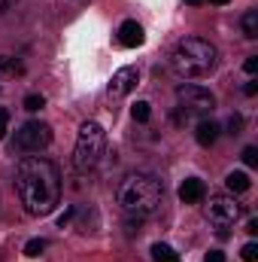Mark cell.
Wrapping results in <instances>:
<instances>
[{
    "instance_id": "obj_1",
    "label": "cell",
    "mask_w": 258,
    "mask_h": 262,
    "mask_svg": "<svg viewBox=\"0 0 258 262\" xmlns=\"http://www.w3.org/2000/svg\"><path fill=\"white\" fill-rule=\"evenodd\" d=\"M15 192L31 216H46L61 198V174L43 156H28L15 168Z\"/></svg>"
},
{
    "instance_id": "obj_2",
    "label": "cell",
    "mask_w": 258,
    "mask_h": 262,
    "mask_svg": "<svg viewBox=\"0 0 258 262\" xmlns=\"http://www.w3.org/2000/svg\"><path fill=\"white\" fill-rule=\"evenodd\" d=\"M161 198H164V186L158 177L152 174H143V171H134L125 174L116 186V201L122 204V210L131 216H152L158 207H161Z\"/></svg>"
},
{
    "instance_id": "obj_3",
    "label": "cell",
    "mask_w": 258,
    "mask_h": 262,
    "mask_svg": "<svg viewBox=\"0 0 258 262\" xmlns=\"http://www.w3.org/2000/svg\"><path fill=\"white\" fill-rule=\"evenodd\" d=\"M216 46L200 40V37H186L176 43L173 49V70L186 79H194V76H207L213 67H216Z\"/></svg>"
},
{
    "instance_id": "obj_4",
    "label": "cell",
    "mask_w": 258,
    "mask_h": 262,
    "mask_svg": "<svg viewBox=\"0 0 258 262\" xmlns=\"http://www.w3.org/2000/svg\"><path fill=\"white\" fill-rule=\"evenodd\" d=\"M104 156V128L100 122H82L76 149H73V165L76 171H91Z\"/></svg>"
},
{
    "instance_id": "obj_5",
    "label": "cell",
    "mask_w": 258,
    "mask_h": 262,
    "mask_svg": "<svg viewBox=\"0 0 258 262\" xmlns=\"http://www.w3.org/2000/svg\"><path fill=\"white\" fill-rule=\"evenodd\" d=\"M243 216V204L234 195H213L207 204V220L219 229V235H228V226H234Z\"/></svg>"
},
{
    "instance_id": "obj_6",
    "label": "cell",
    "mask_w": 258,
    "mask_h": 262,
    "mask_svg": "<svg viewBox=\"0 0 258 262\" xmlns=\"http://www.w3.org/2000/svg\"><path fill=\"white\" fill-rule=\"evenodd\" d=\"M176 101H179V110H183L186 119H192V116H207V113H213V107H216L213 92L203 89V85H192V82L176 89Z\"/></svg>"
},
{
    "instance_id": "obj_7",
    "label": "cell",
    "mask_w": 258,
    "mask_h": 262,
    "mask_svg": "<svg viewBox=\"0 0 258 262\" xmlns=\"http://www.w3.org/2000/svg\"><path fill=\"white\" fill-rule=\"evenodd\" d=\"M49 143H52V128H49L46 122L31 119V122H24L21 128L15 131V146H18L21 152H40V149H46Z\"/></svg>"
},
{
    "instance_id": "obj_8",
    "label": "cell",
    "mask_w": 258,
    "mask_h": 262,
    "mask_svg": "<svg viewBox=\"0 0 258 262\" xmlns=\"http://www.w3.org/2000/svg\"><path fill=\"white\" fill-rule=\"evenodd\" d=\"M140 82V70L137 67H119L113 73V82H110V98H125L137 89Z\"/></svg>"
},
{
    "instance_id": "obj_9",
    "label": "cell",
    "mask_w": 258,
    "mask_h": 262,
    "mask_svg": "<svg viewBox=\"0 0 258 262\" xmlns=\"http://www.w3.org/2000/svg\"><path fill=\"white\" fill-rule=\"evenodd\" d=\"M143 40H146V34H143V28H140L134 18H128V21L119 28V43H122V46L137 49V46H143Z\"/></svg>"
},
{
    "instance_id": "obj_10",
    "label": "cell",
    "mask_w": 258,
    "mask_h": 262,
    "mask_svg": "<svg viewBox=\"0 0 258 262\" xmlns=\"http://www.w3.org/2000/svg\"><path fill=\"white\" fill-rule=\"evenodd\" d=\"M203 195H207L203 180H197V177L183 180V186H179V198H183L186 204H197V201H203Z\"/></svg>"
},
{
    "instance_id": "obj_11",
    "label": "cell",
    "mask_w": 258,
    "mask_h": 262,
    "mask_svg": "<svg viewBox=\"0 0 258 262\" xmlns=\"http://www.w3.org/2000/svg\"><path fill=\"white\" fill-rule=\"evenodd\" d=\"M219 122H213V119H200L197 122V131H194V137H197V143L200 146H213L216 140H219Z\"/></svg>"
},
{
    "instance_id": "obj_12",
    "label": "cell",
    "mask_w": 258,
    "mask_h": 262,
    "mask_svg": "<svg viewBox=\"0 0 258 262\" xmlns=\"http://www.w3.org/2000/svg\"><path fill=\"white\" fill-rule=\"evenodd\" d=\"M225 183H228V189H231V192H246V189L252 186V180H249V174H243V171H231Z\"/></svg>"
},
{
    "instance_id": "obj_13",
    "label": "cell",
    "mask_w": 258,
    "mask_h": 262,
    "mask_svg": "<svg viewBox=\"0 0 258 262\" xmlns=\"http://www.w3.org/2000/svg\"><path fill=\"white\" fill-rule=\"evenodd\" d=\"M152 259L155 262H179V253L173 247H167V244H155L152 247Z\"/></svg>"
},
{
    "instance_id": "obj_14",
    "label": "cell",
    "mask_w": 258,
    "mask_h": 262,
    "mask_svg": "<svg viewBox=\"0 0 258 262\" xmlns=\"http://www.w3.org/2000/svg\"><path fill=\"white\" fill-rule=\"evenodd\" d=\"M240 25H243V37H249V40H255L258 37V12L255 9H249V12L243 15Z\"/></svg>"
},
{
    "instance_id": "obj_15",
    "label": "cell",
    "mask_w": 258,
    "mask_h": 262,
    "mask_svg": "<svg viewBox=\"0 0 258 262\" xmlns=\"http://www.w3.org/2000/svg\"><path fill=\"white\" fill-rule=\"evenodd\" d=\"M131 113H134V119H137V122H149V116H152V107H149V101H137Z\"/></svg>"
},
{
    "instance_id": "obj_16",
    "label": "cell",
    "mask_w": 258,
    "mask_h": 262,
    "mask_svg": "<svg viewBox=\"0 0 258 262\" xmlns=\"http://www.w3.org/2000/svg\"><path fill=\"white\" fill-rule=\"evenodd\" d=\"M46 247H49V244H46L43 238H34V241H28V244H24V256H31V259H34V256H40Z\"/></svg>"
},
{
    "instance_id": "obj_17",
    "label": "cell",
    "mask_w": 258,
    "mask_h": 262,
    "mask_svg": "<svg viewBox=\"0 0 258 262\" xmlns=\"http://www.w3.org/2000/svg\"><path fill=\"white\" fill-rule=\"evenodd\" d=\"M43 107H46V98H43V95H28V98H24V110L37 113V110H43Z\"/></svg>"
},
{
    "instance_id": "obj_18",
    "label": "cell",
    "mask_w": 258,
    "mask_h": 262,
    "mask_svg": "<svg viewBox=\"0 0 258 262\" xmlns=\"http://www.w3.org/2000/svg\"><path fill=\"white\" fill-rule=\"evenodd\" d=\"M240 256H243V262H255V259H258V244H255V241H249V244H243V250H240Z\"/></svg>"
},
{
    "instance_id": "obj_19",
    "label": "cell",
    "mask_w": 258,
    "mask_h": 262,
    "mask_svg": "<svg viewBox=\"0 0 258 262\" xmlns=\"http://www.w3.org/2000/svg\"><path fill=\"white\" fill-rule=\"evenodd\" d=\"M243 131V116L240 113H231V119H228V134H240Z\"/></svg>"
},
{
    "instance_id": "obj_20",
    "label": "cell",
    "mask_w": 258,
    "mask_h": 262,
    "mask_svg": "<svg viewBox=\"0 0 258 262\" xmlns=\"http://www.w3.org/2000/svg\"><path fill=\"white\" fill-rule=\"evenodd\" d=\"M243 162H246L249 168H255L258 165V149L255 146H246V149H243Z\"/></svg>"
},
{
    "instance_id": "obj_21",
    "label": "cell",
    "mask_w": 258,
    "mask_h": 262,
    "mask_svg": "<svg viewBox=\"0 0 258 262\" xmlns=\"http://www.w3.org/2000/svg\"><path fill=\"white\" fill-rule=\"evenodd\" d=\"M15 70H21V67L15 64L12 58H3V55H0V73H15Z\"/></svg>"
},
{
    "instance_id": "obj_22",
    "label": "cell",
    "mask_w": 258,
    "mask_h": 262,
    "mask_svg": "<svg viewBox=\"0 0 258 262\" xmlns=\"http://www.w3.org/2000/svg\"><path fill=\"white\" fill-rule=\"evenodd\" d=\"M6 125H9V110L0 107V137H6Z\"/></svg>"
},
{
    "instance_id": "obj_23",
    "label": "cell",
    "mask_w": 258,
    "mask_h": 262,
    "mask_svg": "<svg viewBox=\"0 0 258 262\" xmlns=\"http://www.w3.org/2000/svg\"><path fill=\"white\" fill-rule=\"evenodd\" d=\"M243 70H246V73H258V55H249L246 64H243Z\"/></svg>"
},
{
    "instance_id": "obj_24",
    "label": "cell",
    "mask_w": 258,
    "mask_h": 262,
    "mask_svg": "<svg viewBox=\"0 0 258 262\" xmlns=\"http://www.w3.org/2000/svg\"><path fill=\"white\" fill-rule=\"evenodd\" d=\"M70 216H73V207H64V213L58 216V226H67V223H70Z\"/></svg>"
},
{
    "instance_id": "obj_25",
    "label": "cell",
    "mask_w": 258,
    "mask_h": 262,
    "mask_svg": "<svg viewBox=\"0 0 258 262\" xmlns=\"http://www.w3.org/2000/svg\"><path fill=\"white\" fill-rule=\"evenodd\" d=\"M207 262H225V253H219V250H210V253H207Z\"/></svg>"
},
{
    "instance_id": "obj_26",
    "label": "cell",
    "mask_w": 258,
    "mask_h": 262,
    "mask_svg": "<svg viewBox=\"0 0 258 262\" xmlns=\"http://www.w3.org/2000/svg\"><path fill=\"white\" fill-rule=\"evenodd\" d=\"M246 232H249V235H258V220H249V223H246Z\"/></svg>"
},
{
    "instance_id": "obj_27",
    "label": "cell",
    "mask_w": 258,
    "mask_h": 262,
    "mask_svg": "<svg viewBox=\"0 0 258 262\" xmlns=\"http://www.w3.org/2000/svg\"><path fill=\"white\" fill-rule=\"evenodd\" d=\"M243 92H246V95H255L258 85H255V82H246V85H243Z\"/></svg>"
},
{
    "instance_id": "obj_28",
    "label": "cell",
    "mask_w": 258,
    "mask_h": 262,
    "mask_svg": "<svg viewBox=\"0 0 258 262\" xmlns=\"http://www.w3.org/2000/svg\"><path fill=\"white\" fill-rule=\"evenodd\" d=\"M210 3H216V6H225V3H228V0H210Z\"/></svg>"
},
{
    "instance_id": "obj_29",
    "label": "cell",
    "mask_w": 258,
    "mask_h": 262,
    "mask_svg": "<svg viewBox=\"0 0 258 262\" xmlns=\"http://www.w3.org/2000/svg\"><path fill=\"white\" fill-rule=\"evenodd\" d=\"M186 3H192V6H200V3H203V0H186Z\"/></svg>"
},
{
    "instance_id": "obj_30",
    "label": "cell",
    "mask_w": 258,
    "mask_h": 262,
    "mask_svg": "<svg viewBox=\"0 0 258 262\" xmlns=\"http://www.w3.org/2000/svg\"><path fill=\"white\" fill-rule=\"evenodd\" d=\"M6 3H9V0H0V12H3V9H6Z\"/></svg>"
}]
</instances>
